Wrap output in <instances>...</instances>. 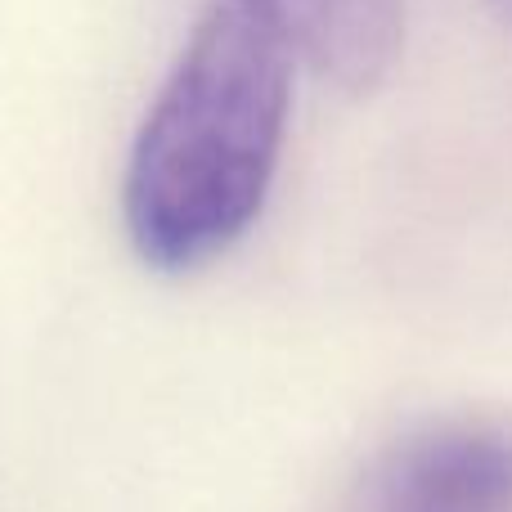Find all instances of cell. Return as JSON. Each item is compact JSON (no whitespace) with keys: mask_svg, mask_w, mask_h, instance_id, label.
Here are the masks:
<instances>
[{"mask_svg":"<svg viewBox=\"0 0 512 512\" xmlns=\"http://www.w3.org/2000/svg\"><path fill=\"white\" fill-rule=\"evenodd\" d=\"M481 5H486V9H490V18H495V23L512 36V0H481Z\"/></svg>","mask_w":512,"mask_h":512,"instance_id":"4","label":"cell"},{"mask_svg":"<svg viewBox=\"0 0 512 512\" xmlns=\"http://www.w3.org/2000/svg\"><path fill=\"white\" fill-rule=\"evenodd\" d=\"M373 512H512V432L436 423L405 436L373 477Z\"/></svg>","mask_w":512,"mask_h":512,"instance_id":"2","label":"cell"},{"mask_svg":"<svg viewBox=\"0 0 512 512\" xmlns=\"http://www.w3.org/2000/svg\"><path fill=\"white\" fill-rule=\"evenodd\" d=\"M297 50L265 0H207L126 153L122 230L158 274L221 261L270 198Z\"/></svg>","mask_w":512,"mask_h":512,"instance_id":"1","label":"cell"},{"mask_svg":"<svg viewBox=\"0 0 512 512\" xmlns=\"http://www.w3.org/2000/svg\"><path fill=\"white\" fill-rule=\"evenodd\" d=\"M301 68L342 95H373L405 50V0H265Z\"/></svg>","mask_w":512,"mask_h":512,"instance_id":"3","label":"cell"}]
</instances>
